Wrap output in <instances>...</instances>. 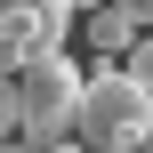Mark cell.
<instances>
[{
	"label": "cell",
	"instance_id": "obj_1",
	"mask_svg": "<svg viewBox=\"0 0 153 153\" xmlns=\"http://www.w3.org/2000/svg\"><path fill=\"white\" fill-rule=\"evenodd\" d=\"M145 137H153V89L137 73H121V65H97L89 97L73 113V145H89V153H145Z\"/></svg>",
	"mask_w": 153,
	"mask_h": 153
},
{
	"label": "cell",
	"instance_id": "obj_2",
	"mask_svg": "<svg viewBox=\"0 0 153 153\" xmlns=\"http://www.w3.org/2000/svg\"><path fill=\"white\" fill-rule=\"evenodd\" d=\"M81 97H89V73L56 48V56H32V65H16V105H24V137H40V145H65L73 137V113H81Z\"/></svg>",
	"mask_w": 153,
	"mask_h": 153
},
{
	"label": "cell",
	"instance_id": "obj_3",
	"mask_svg": "<svg viewBox=\"0 0 153 153\" xmlns=\"http://www.w3.org/2000/svg\"><path fill=\"white\" fill-rule=\"evenodd\" d=\"M73 24H81L73 0H0V73H16L32 56H56Z\"/></svg>",
	"mask_w": 153,
	"mask_h": 153
},
{
	"label": "cell",
	"instance_id": "obj_4",
	"mask_svg": "<svg viewBox=\"0 0 153 153\" xmlns=\"http://www.w3.org/2000/svg\"><path fill=\"white\" fill-rule=\"evenodd\" d=\"M81 32H89V48H97L105 65H121V56H129V48L145 40V24H137V16L121 8V0H105V8H89V16H81Z\"/></svg>",
	"mask_w": 153,
	"mask_h": 153
},
{
	"label": "cell",
	"instance_id": "obj_5",
	"mask_svg": "<svg viewBox=\"0 0 153 153\" xmlns=\"http://www.w3.org/2000/svg\"><path fill=\"white\" fill-rule=\"evenodd\" d=\"M24 137V105H16V73H0V145Z\"/></svg>",
	"mask_w": 153,
	"mask_h": 153
},
{
	"label": "cell",
	"instance_id": "obj_6",
	"mask_svg": "<svg viewBox=\"0 0 153 153\" xmlns=\"http://www.w3.org/2000/svg\"><path fill=\"white\" fill-rule=\"evenodd\" d=\"M121 73H137V81H145V89H153V32H145V40H137V48H129V56H121Z\"/></svg>",
	"mask_w": 153,
	"mask_h": 153
},
{
	"label": "cell",
	"instance_id": "obj_7",
	"mask_svg": "<svg viewBox=\"0 0 153 153\" xmlns=\"http://www.w3.org/2000/svg\"><path fill=\"white\" fill-rule=\"evenodd\" d=\"M0 153H65V145H40V137H8Z\"/></svg>",
	"mask_w": 153,
	"mask_h": 153
},
{
	"label": "cell",
	"instance_id": "obj_8",
	"mask_svg": "<svg viewBox=\"0 0 153 153\" xmlns=\"http://www.w3.org/2000/svg\"><path fill=\"white\" fill-rule=\"evenodd\" d=\"M121 8H129V16H137V24L153 32V0H121Z\"/></svg>",
	"mask_w": 153,
	"mask_h": 153
},
{
	"label": "cell",
	"instance_id": "obj_9",
	"mask_svg": "<svg viewBox=\"0 0 153 153\" xmlns=\"http://www.w3.org/2000/svg\"><path fill=\"white\" fill-rule=\"evenodd\" d=\"M73 8H81V16H89V8H105V0H73Z\"/></svg>",
	"mask_w": 153,
	"mask_h": 153
},
{
	"label": "cell",
	"instance_id": "obj_10",
	"mask_svg": "<svg viewBox=\"0 0 153 153\" xmlns=\"http://www.w3.org/2000/svg\"><path fill=\"white\" fill-rule=\"evenodd\" d=\"M65 153H89V145H65Z\"/></svg>",
	"mask_w": 153,
	"mask_h": 153
},
{
	"label": "cell",
	"instance_id": "obj_11",
	"mask_svg": "<svg viewBox=\"0 0 153 153\" xmlns=\"http://www.w3.org/2000/svg\"><path fill=\"white\" fill-rule=\"evenodd\" d=\"M145 153H153V137H145Z\"/></svg>",
	"mask_w": 153,
	"mask_h": 153
}]
</instances>
